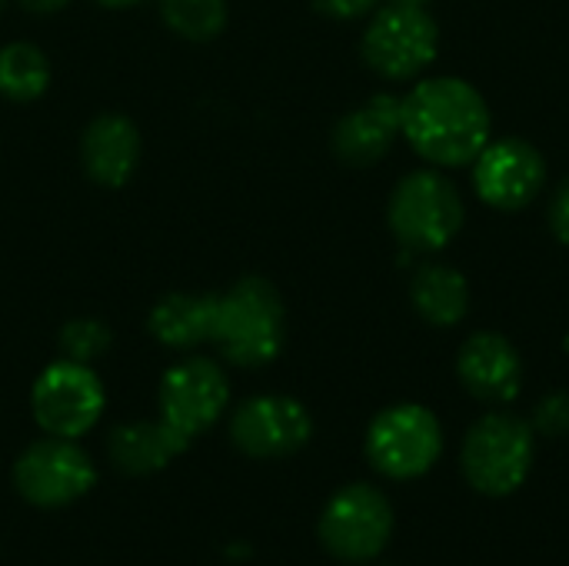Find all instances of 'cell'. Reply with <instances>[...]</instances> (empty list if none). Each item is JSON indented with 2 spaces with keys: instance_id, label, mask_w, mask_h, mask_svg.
Instances as JSON below:
<instances>
[{
  "instance_id": "6da1fadb",
  "label": "cell",
  "mask_w": 569,
  "mask_h": 566,
  "mask_svg": "<svg viewBox=\"0 0 569 566\" xmlns=\"http://www.w3.org/2000/svg\"><path fill=\"white\" fill-rule=\"evenodd\" d=\"M490 133V107L463 77H430L400 97V137L440 170L473 163Z\"/></svg>"
},
{
  "instance_id": "7a4b0ae2",
  "label": "cell",
  "mask_w": 569,
  "mask_h": 566,
  "mask_svg": "<svg viewBox=\"0 0 569 566\" xmlns=\"http://www.w3.org/2000/svg\"><path fill=\"white\" fill-rule=\"evenodd\" d=\"M287 344V307L267 277H240L217 294L213 340L220 360L240 370L270 367Z\"/></svg>"
},
{
  "instance_id": "3957f363",
  "label": "cell",
  "mask_w": 569,
  "mask_h": 566,
  "mask_svg": "<svg viewBox=\"0 0 569 566\" xmlns=\"http://www.w3.org/2000/svg\"><path fill=\"white\" fill-rule=\"evenodd\" d=\"M467 207L457 183L440 173V167H423L407 173L387 203V224L403 250L440 254L463 230Z\"/></svg>"
},
{
  "instance_id": "277c9868",
  "label": "cell",
  "mask_w": 569,
  "mask_h": 566,
  "mask_svg": "<svg viewBox=\"0 0 569 566\" xmlns=\"http://www.w3.org/2000/svg\"><path fill=\"white\" fill-rule=\"evenodd\" d=\"M537 457V430L517 414H487L480 417L463 440L460 464L467 484L483 497H510L517 494Z\"/></svg>"
},
{
  "instance_id": "5b68a950",
  "label": "cell",
  "mask_w": 569,
  "mask_h": 566,
  "mask_svg": "<svg viewBox=\"0 0 569 566\" xmlns=\"http://www.w3.org/2000/svg\"><path fill=\"white\" fill-rule=\"evenodd\" d=\"M97 464L80 447V440L47 434L27 444L10 470L17 497L37 510H63L83 500L97 487Z\"/></svg>"
},
{
  "instance_id": "8992f818",
  "label": "cell",
  "mask_w": 569,
  "mask_h": 566,
  "mask_svg": "<svg viewBox=\"0 0 569 566\" xmlns=\"http://www.w3.org/2000/svg\"><path fill=\"white\" fill-rule=\"evenodd\" d=\"M230 407V377L227 370L203 354H183L170 364L157 384V417L193 447L197 437L213 430V424Z\"/></svg>"
},
{
  "instance_id": "52a82bcc",
  "label": "cell",
  "mask_w": 569,
  "mask_h": 566,
  "mask_svg": "<svg viewBox=\"0 0 569 566\" xmlns=\"http://www.w3.org/2000/svg\"><path fill=\"white\" fill-rule=\"evenodd\" d=\"M103 410L107 390L90 364L60 357L47 364L30 387V414L47 437L80 440L103 420Z\"/></svg>"
},
{
  "instance_id": "ba28073f",
  "label": "cell",
  "mask_w": 569,
  "mask_h": 566,
  "mask_svg": "<svg viewBox=\"0 0 569 566\" xmlns=\"http://www.w3.org/2000/svg\"><path fill=\"white\" fill-rule=\"evenodd\" d=\"M363 450L387 480H417L440 460L443 427L423 404H393L370 420Z\"/></svg>"
},
{
  "instance_id": "9c48e42d",
  "label": "cell",
  "mask_w": 569,
  "mask_h": 566,
  "mask_svg": "<svg viewBox=\"0 0 569 566\" xmlns=\"http://www.w3.org/2000/svg\"><path fill=\"white\" fill-rule=\"evenodd\" d=\"M440 50V27L427 7L387 3L377 7L363 30L360 53L363 63L383 80L420 77Z\"/></svg>"
},
{
  "instance_id": "30bf717a",
  "label": "cell",
  "mask_w": 569,
  "mask_h": 566,
  "mask_svg": "<svg viewBox=\"0 0 569 566\" xmlns=\"http://www.w3.org/2000/svg\"><path fill=\"white\" fill-rule=\"evenodd\" d=\"M317 537L330 557L370 564L393 537V507L373 484H347L320 510Z\"/></svg>"
},
{
  "instance_id": "8fae6325",
  "label": "cell",
  "mask_w": 569,
  "mask_h": 566,
  "mask_svg": "<svg viewBox=\"0 0 569 566\" xmlns=\"http://www.w3.org/2000/svg\"><path fill=\"white\" fill-rule=\"evenodd\" d=\"M230 444L250 460H283L300 454L313 437L310 410L287 394H257L233 407Z\"/></svg>"
},
{
  "instance_id": "7c38bea8",
  "label": "cell",
  "mask_w": 569,
  "mask_h": 566,
  "mask_svg": "<svg viewBox=\"0 0 569 566\" xmlns=\"http://www.w3.org/2000/svg\"><path fill=\"white\" fill-rule=\"evenodd\" d=\"M547 187V157L523 137L490 140L473 160L477 197L503 214L530 207Z\"/></svg>"
},
{
  "instance_id": "4fadbf2b",
  "label": "cell",
  "mask_w": 569,
  "mask_h": 566,
  "mask_svg": "<svg viewBox=\"0 0 569 566\" xmlns=\"http://www.w3.org/2000/svg\"><path fill=\"white\" fill-rule=\"evenodd\" d=\"M457 377L480 404H510L523 387V360L503 334L480 330L460 347Z\"/></svg>"
},
{
  "instance_id": "5bb4252c",
  "label": "cell",
  "mask_w": 569,
  "mask_h": 566,
  "mask_svg": "<svg viewBox=\"0 0 569 566\" xmlns=\"http://www.w3.org/2000/svg\"><path fill=\"white\" fill-rule=\"evenodd\" d=\"M400 137V97L373 93L350 113H343L330 133V147L347 167L380 163Z\"/></svg>"
},
{
  "instance_id": "9a60e30c",
  "label": "cell",
  "mask_w": 569,
  "mask_h": 566,
  "mask_svg": "<svg viewBox=\"0 0 569 566\" xmlns=\"http://www.w3.org/2000/svg\"><path fill=\"white\" fill-rule=\"evenodd\" d=\"M137 163H140V130L127 113L107 110L83 127L80 167L97 187L120 190L137 173Z\"/></svg>"
},
{
  "instance_id": "2e32d148",
  "label": "cell",
  "mask_w": 569,
  "mask_h": 566,
  "mask_svg": "<svg viewBox=\"0 0 569 566\" xmlns=\"http://www.w3.org/2000/svg\"><path fill=\"white\" fill-rule=\"evenodd\" d=\"M187 450L190 447L160 417L117 424L107 434V457L113 470H120L123 477H153Z\"/></svg>"
},
{
  "instance_id": "e0dca14e",
  "label": "cell",
  "mask_w": 569,
  "mask_h": 566,
  "mask_svg": "<svg viewBox=\"0 0 569 566\" xmlns=\"http://www.w3.org/2000/svg\"><path fill=\"white\" fill-rule=\"evenodd\" d=\"M213 317H217V294L177 290L150 307L147 330L160 347L173 354H193L197 347H207L213 340Z\"/></svg>"
},
{
  "instance_id": "ac0fdd59",
  "label": "cell",
  "mask_w": 569,
  "mask_h": 566,
  "mask_svg": "<svg viewBox=\"0 0 569 566\" xmlns=\"http://www.w3.org/2000/svg\"><path fill=\"white\" fill-rule=\"evenodd\" d=\"M410 304L430 327H457L470 314V284L450 264H423L410 280Z\"/></svg>"
},
{
  "instance_id": "d6986e66",
  "label": "cell",
  "mask_w": 569,
  "mask_h": 566,
  "mask_svg": "<svg viewBox=\"0 0 569 566\" xmlns=\"http://www.w3.org/2000/svg\"><path fill=\"white\" fill-rule=\"evenodd\" d=\"M50 60L30 40H10L0 47V97L13 103L40 100L50 87Z\"/></svg>"
},
{
  "instance_id": "ffe728a7",
  "label": "cell",
  "mask_w": 569,
  "mask_h": 566,
  "mask_svg": "<svg viewBox=\"0 0 569 566\" xmlns=\"http://www.w3.org/2000/svg\"><path fill=\"white\" fill-rule=\"evenodd\" d=\"M160 20L183 40L207 43L227 30V0H157Z\"/></svg>"
},
{
  "instance_id": "44dd1931",
  "label": "cell",
  "mask_w": 569,
  "mask_h": 566,
  "mask_svg": "<svg viewBox=\"0 0 569 566\" xmlns=\"http://www.w3.org/2000/svg\"><path fill=\"white\" fill-rule=\"evenodd\" d=\"M110 344H113V334L100 317H73L57 334L60 357L90 364V367H93V360H100L110 350Z\"/></svg>"
},
{
  "instance_id": "7402d4cb",
  "label": "cell",
  "mask_w": 569,
  "mask_h": 566,
  "mask_svg": "<svg viewBox=\"0 0 569 566\" xmlns=\"http://www.w3.org/2000/svg\"><path fill=\"white\" fill-rule=\"evenodd\" d=\"M530 427L537 434H547V437H563V434H569V394H563V390L547 394L537 404Z\"/></svg>"
},
{
  "instance_id": "603a6c76",
  "label": "cell",
  "mask_w": 569,
  "mask_h": 566,
  "mask_svg": "<svg viewBox=\"0 0 569 566\" xmlns=\"http://www.w3.org/2000/svg\"><path fill=\"white\" fill-rule=\"evenodd\" d=\"M547 220H550V234H553L560 244H567L569 247V177L557 187V193L550 197Z\"/></svg>"
},
{
  "instance_id": "cb8c5ba5",
  "label": "cell",
  "mask_w": 569,
  "mask_h": 566,
  "mask_svg": "<svg viewBox=\"0 0 569 566\" xmlns=\"http://www.w3.org/2000/svg\"><path fill=\"white\" fill-rule=\"evenodd\" d=\"M313 7L333 20H357L380 7V0H313Z\"/></svg>"
},
{
  "instance_id": "d4e9b609",
  "label": "cell",
  "mask_w": 569,
  "mask_h": 566,
  "mask_svg": "<svg viewBox=\"0 0 569 566\" xmlns=\"http://www.w3.org/2000/svg\"><path fill=\"white\" fill-rule=\"evenodd\" d=\"M23 10H30V13H57V10H63L70 0H17Z\"/></svg>"
},
{
  "instance_id": "484cf974",
  "label": "cell",
  "mask_w": 569,
  "mask_h": 566,
  "mask_svg": "<svg viewBox=\"0 0 569 566\" xmlns=\"http://www.w3.org/2000/svg\"><path fill=\"white\" fill-rule=\"evenodd\" d=\"M100 7H107V10H127V7H137V3H143V0H97Z\"/></svg>"
},
{
  "instance_id": "4316f807",
  "label": "cell",
  "mask_w": 569,
  "mask_h": 566,
  "mask_svg": "<svg viewBox=\"0 0 569 566\" xmlns=\"http://www.w3.org/2000/svg\"><path fill=\"white\" fill-rule=\"evenodd\" d=\"M387 3H407V7H427L430 0H387Z\"/></svg>"
},
{
  "instance_id": "83f0119b",
  "label": "cell",
  "mask_w": 569,
  "mask_h": 566,
  "mask_svg": "<svg viewBox=\"0 0 569 566\" xmlns=\"http://www.w3.org/2000/svg\"><path fill=\"white\" fill-rule=\"evenodd\" d=\"M3 7H7V0H0V13H3Z\"/></svg>"
},
{
  "instance_id": "f1b7e54d",
  "label": "cell",
  "mask_w": 569,
  "mask_h": 566,
  "mask_svg": "<svg viewBox=\"0 0 569 566\" xmlns=\"http://www.w3.org/2000/svg\"><path fill=\"white\" fill-rule=\"evenodd\" d=\"M567 350H569V337H567Z\"/></svg>"
}]
</instances>
